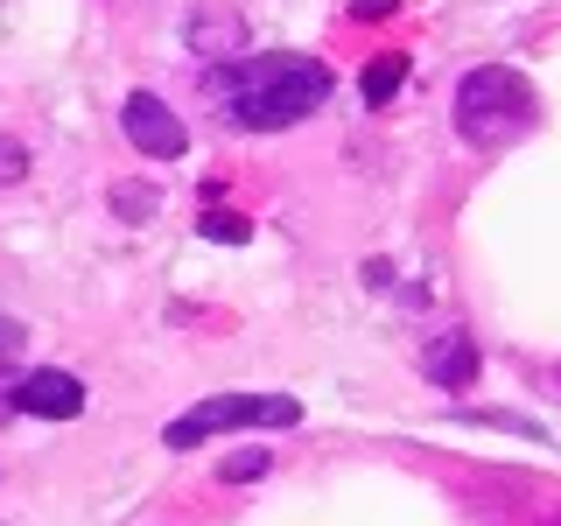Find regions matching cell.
I'll return each instance as SVG.
<instances>
[{"label":"cell","mask_w":561,"mask_h":526,"mask_svg":"<svg viewBox=\"0 0 561 526\" xmlns=\"http://www.w3.org/2000/svg\"><path fill=\"white\" fill-rule=\"evenodd\" d=\"M330 92H337L330 64L295 57V49H280V57H239V64H218L204 78V99L218 105V119L253 127V134H280L295 119H309Z\"/></svg>","instance_id":"cell-1"},{"label":"cell","mask_w":561,"mask_h":526,"mask_svg":"<svg viewBox=\"0 0 561 526\" xmlns=\"http://www.w3.org/2000/svg\"><path fill=\"white\" fill-rule=\"evenodd\" d=\"M534 119H540V99L526 84V70H513V64H478L456 84V134L478 155H499L513 140H526Z\"/></svg>","instance_id":"cell-2"},{"label":"cell","mask_w":561,"mask_h":526,"mask_svg":"<svg viewBox=\"0 0 561 526\" xmlns=\"http://www.w3.org/2000/svg\"><path fill=\"white\" fill-rule=\"evenodd\" d=\"M295 421H302V400H288V393H210V400H197V408H183L169 421L162 443L197 449L218 428H295Z\"/></svg>","instance_id":"cell-3"},{"label":"cell","mask_w":561,"mask_h":526,"mask_svg":"<svg viewBox=\"0 0 561 526\" xmlns=\"http://www.w3.org/2000/svg\"><path fill=\"white\" fill-rule=\"evenodd\" d=\"M119 127H127V140L148 155V162H175V155H190V127L154 92H127V99H119Z\"/></svg>","instance_id":"cell-4"},{"label":"cell","mask_w":561,"mask_h":526,"mask_svg":"<svg viewBox=\"0 0 561 526\" xmlns=\"http://www.w3.org/2000/svg\"><path fill=\"white\" fill-rule=\"evenodd\" d=\"M8 408L14 414H35V421H70V414H84V386H78V373L43 365V373H22V379L8 386Z\"/></svg>","instance_id":"cell-5"},{"label":"cell","mask_w":561,"mask_h":526,"mask_svg":"<svg viewBox=\"0 0 561 526\" xmlns=\"http://www.w3.org/2000/svg\"><path fill=\"white\" fill-rule=\"evenodd\" d=\"M421 379L443 386V393H463V386L478 379V344H470V330H443V338L421 344Z\"/></svg>","instance_id":"cell-6"},{"label":"cell","mask_w":561,"mask_h":526,"mask_svg":"<svg viewBox=\"0 0 561 526\" xmlns=\"http://www.w3.org/2000/svg\"><path fill=\"white\" fill-rule=\"evenodd\" d=\"M245 43V22L232 8H190V49L197 57H239Z\"/></svg>","instance_id":"cell-7"},{"label":"cell","mask_w":561,"mask_h":526,"mask_svg":"<svg viewBox=\"0 0 561 526\" xmlns=\"http://www.w3.org/2000/svg\"><path fill=\"white\" fill-rule=\"evenodd\" d=\"M400 84H408V57H400V49H386V57H373V64L358 70V92H365V105H373V113L400 99Z\"/></svg>","instance_id":"cell-8"},{"label":"cell","mask_w":561,"mask_h":526,"mask_svg":"<svg viewBox=\"0 0 561 526\" xmlns=\"http://www.w3.org/2000/svg\"><path fill=\"white\" fill-rule=\"evenodd\" d=\"M105 204H113V218H127V225H148L162 197H154L148 183H113V197H105Z\"/></svg>","instance_id":"cell-9"},{"label":"cell","mask_w":561,"mask_h":526,"mask_svg":"<svg viewBox=\"0 0 561 526\" xmlns=\"http://www.w3.org/2000/svg\"><path fill=\"white\" fill-rule=\"evenodd\" d=\"M197 232H204L210 245H245V239H253V218H239V210H204Z\"/></svg>","instance_id":"cell-10"},{"label":"cell","mask_w":561,"mask_h":526,"mask_svg":"<svg viewBox=\"0 0 561 526\" xmlns=\"http://www.w3.org/2000/svg\"><path fill=\"white\" fill-rule=\"evenodd\" d=\"M267 470H274L267 449H232V456H225V470H218V484H253V478H267Z\"/></svg>","instance_id":"cell-11"},{"label":"cell","mask_w":561,"mask_h":526,"mask_svg":"<svg viewBox=\"0 0 561 526\" xmlns=\"http://www.w3.org/2000/svg\"><path fill=\"white\" fill-rule=\"evenodd\" d=\"M22 175H28V148L14 134H0V190H14Z\"/></svg>","instance_id":"cell-12"},{"label":"cell","mask_w":561,"mask_h":526,"mask_svg":"<svg viewBox=\"0 0 561 526\" xmlns=\"http://www.w3.org/2000/svg\"><path fill=\"white\" fill-rule=\"evenodd\" d=\"M393 8H400V0H351V14H358V22H386Z\"/></svg>","instance_id":"cell-13"},{"label":"cell","mask_w":561,"mask_h":526,"mask_svg":"<svg viewBox=\"0 0 561 526\" xmlns=\"http://www.w3.org/2000/svg\"><path fill=\"white\" fill-rule=\"evenodd\" d=\"M14 351H22V323H14V316H0V365H8Z\"/></svg>","instance_id":"cell-14"},{"label":"cell","mask_w":561,"mask_h":526,"mask_svg":"<svg viewBox=\"0 0 561 526\" xmlns=\"http://www.w3.org/2000/svg\"><path fill=\"white\" fill-rule=\"evenodd\" d=\"M554 386H561V365H554Z\"/></svg>","instance_id":"cell-15"}]
</instances>
